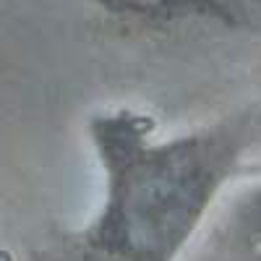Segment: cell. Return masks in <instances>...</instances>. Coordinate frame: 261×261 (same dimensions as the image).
Returning <instances> with one entry per match:
<instances>
[{
    "label": "cell",
    "mask_w": 261,
    "mask_h": 261,
    "mask_svg": "<svg viewBox=\"0 0 261 261\" xmlns=\"http://www.w3.org/2000/svg\"><path fill=\"white\" fill-rule=\"evenodd\" d=\"M86 134L105 191L81 243L107 261H180L261 144V107L175 136H157L151 115L105 107Z\"/></svg>",
    "instance_id": "6da1fadb"
},
{
    "label": "cell",
    "mask_w": 261,
    "mask_h": 261,
    "mask_svg": "<svg viewBox=\"0 0 261 261\" xmlns=\"http://www.w3.org/2000/svg\"><path fill=\"white\" fill-rule=\"evenodd\" d=\"M188 253L191 261H261V178L222 196Z\"/></svg>",
    "instance_id": "7a4b0ae2"
},
{
    "label": "cell",
    "mask_w": 261,
    "mask_h": 261,
    "mask_svg": "<svg viewBox=\"0 0 261 261\" xmlns=\"http://www.w3.org/2000/svg\"><path fill=\"white\" fill-rule=\"evenodd\" d=\"M99 8L136 29H183L220 24L225 29H261V3H99Z\"/></svg>",
    "instance_id": "3957f363"
}]
</instances>
